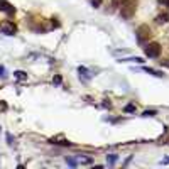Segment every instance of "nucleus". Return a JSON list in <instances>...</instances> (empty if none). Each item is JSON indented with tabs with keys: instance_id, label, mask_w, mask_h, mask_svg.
Here are the masks:
<instances>
[{
	"instance_id": "9",
	"label": "nucleus",
	"mask_w": 169,
	"mask_h": 169,
	"mask_svg": "<svg viewBox=\"0 0 169 169\" xmlns=\"http://www.w3.org/2000/svg\"><path fill=\"white\" fill-rule=\"evenodd\" d=\"M90 162H91L90 157H81V155L76 157V164H90Z\"/></svg>"
},
{
	"instance_id": "8",
	"label": "nucleus",
	"mask_w": 169,
	"mask_h": 169,
	"mask_svg": "<svg viewBox=\"0 0 169 169\" xmlns=\"http://www.w3.org/2000/svg\"><path fill=\"white\" fill-rule=\"evenodd\" d=\"M120 63H144L142 57H127V59H120Z\"/></svg>"
},
{
	"instance_id": "16",
	"label": "nucleus",
	"mask_w": 169,
	"mask_h": 169,
	"mask_svg": "<svg viewBox=\"0 0 169 169\" xmlns=\"http://www.w3.org/2000/svg\"><path fill=\"white\" fill-rule=\"evenodd\" d=\"M159 3H161L162 7H167L169 5V0H159Z\"/></svg>"
},
{
	"instance_id": "7",
	"label": "nucleus",
	"mask_w": 169,
	"mask_h": 169,
	"mask_svg": "<svg viewBox=\"0 0 169 169\" xmlns=\"http://www.w3.org/2000/svg\"><path fill=\"white\" fill-rule=\"evenodd\" d=\"M167 20H169V15H167V14H162V15H157V17H155V22H157V24H166Z\"/></svg>"
},
{
	"instance_id": "2",
	"label": "nucleus",
	"mask_w": 169,
	"mask_h": 169,
	"mask_svg": "<svg viewBox=\"0 0 169 169\" xmlns=\"http://www.w3.org/2000/svg\"><path fill=\"white\" fill-rule=\"evenodd\" d=\"M144 53H145V56L147 57H157L159 54H161V46H159L157 42H149L147 46L144 47Z\"/></svg>"
},
{
	"instance_id": "20",
	"label": "nucleus",
	"mask_w": 169,
	"mask_h": 169,
	"mask_svg": "<svg viewBox=\"0 0 169 169\" xmlns=\"http://www.w3.org/2000/svg\"><path fill=\"white\" fill-rule=\"evenodd\" d=\"M161 164H169V157H167V159H164V161H162Z\"/></svg>"
},
{
	"instance_id": "14",
	"label": "nucleus",
	"mask_w": 169,
	"mask_h": 169,
	"mask_svg": "<svg viewBox=\"0 0 169 169\" xmlns=\"http://www.w3.org/2000/svg\"><path fill=\"white\" fill-rule=\"evenodd\" d=\"M154 115H155L154 110H149V112H144V113H142V117H154Z\"/></svg>"
},
{
	"instance_id": "6",
	"label": "nucleus",
	"mask_w": 169,
	"mask_h": 169,
	"mask_svg": "<svg viewBox=\"0 0 169 169\" xmlns=\"http://www.w3.org/2000/svg\"><path fill=\"white\" fill-rule=\"evenodd\" d=\"M142 69H144L145 73L152 74V76H157V78H162V76H164V73H161V71H155V69H152V68H142Z\"/></svg>"
},
{
	"instance_id": "3",
	"label": "nucleus",
	"mask_w": 169,
	"mask_h": 169,
	"mask_svg": "<svg viewBox=\"0 0 169 169\" xmlns=\"http://www.w3.org/2000/svg\"><path fill=\"white\" fill-rule=\"evenodd\" d=\"M15 26H14V22H10V20H5V22L0 26V32L2 34H7V36H14L15 34Z\"/></svg>"
},
{
	"instance_id": "11",
	"label": "nucleus",
	"mask_w": 169,
	"mask_h": 169,
	"mask_svg": "<svg viewBox=\"0 0 169 169\" xmlns=\"http://www.w3.org/2000/svg\"><path fill=\"white\" fill-rule=\"evenodd\" d=\"M117 154H110V155H108V157H107V161H108V164H113V162L115 161H117Z\"/></svg>"
},
{
	"instance_id": "18",
	"label": "nucleus",
	"mask_w": 169,
	"mask_h": 169,
	"mask_svg": "<svg viewBox=\"0 0 169 169\" xmlns=\"http://www.w3.org/2000/svg\"><path fill=\"white\" fill-rule=\"evenodd\" d=\"M54 83L59 84V83H61V76H56V78H54Z\"/></svg>"
},
{
	"instance_id": "17",
	"label": "nucleus",
	"mask_w": 169,
	"mask_h": 169,
	"mask_svg": "<svg viewBox=\"0 0 169 169\" xmlns=\"http://www.w3.org/2000/svg\"><path fill=\"white\" fill-rule=\"evenodd\" d=\"M0 76L5 78V68H3V66H0Z\"/></svg>"
},
{
	"instance_id": "10",
	"label": "nucleus",
	"mask_w": 169,
	"mask_h": 169,
	"mask_svg": "<svg viewBox=\"0 0 169 169\" xmlns=\"http://www.w3.org/2000/svg\"><path fill=\"white\" fill-rule=\"evenodd\" d=\"M14 76H15L17 80H26V78H27V74L24 73V71H15V73H14Z\"/></svg>"
},
{
	"instance_id": "1",
	"label": "nucleus",
	"mask_w": 169,
	"mask_h": 169,
	"mask_svg": "<svg viewBox=\"0 0 169 169\" xmlns=\"http://www.w3.org/2000/svg\"><path fill=\"white\" fill-rule=\"evenodd\" d=\"M120 7H122L120 15L124 17V19H130L135 12V0H125V2H122Z\"/></svg>"
},
{
	"instance_id": "12",
	"label": "nucleus",
	"mask_w": 169,
	"mask_h": 169,
	"mask_svg": "<svg viewBox=\"0 0 169 169\" xmlns=\"http://www.w3.org/2000/svg\"><path fill=\"white\" fill-rule=\"evenodd\" d=\"M78 71H80V73H83V76L86 78V80H90V78H91V74H88V71L84 69V68H81V66H80V68H78Z\"/></svg>"
},
{
	"instance_id": "5",
	"label": "nucleus",
	"mask_w": 169,
	"mask_h": 169,
	"mask_svg": "<svg viewBox=\"0 0 169 169\" xmlns=\"http://www.w3.org/2000/svg\"><path fill=\"white\" fill-rule=\"evenodd\" d=\"M137 34H139V36H137V39H139V41H140V42H142V41L145 39V36H147V34H151V30H149V29H147V27H145V26H142V27H139Z\"/></svg>"
},
{
	"instance_id": "4",
	"label": "nucleus",
	"mask_w": 169,
	"mask_h": 169,
	"mask_svg": "<svg viewBox=\"0 0 169 169\" xmlns=\"http://www.w3.org/2000/svg\"><path fill=\"white\" fill-rule=\"evenodd\" d=\"M0 10H2V12H7V14H14V12H15V9H14L9 2H5V0H0Z\"/></svg>"
},
{
	"instance_id": "19",
	"label": "nucleus",
	"mask_w": 169,
	"mask_h": 169,
	"mask_svg": "<svg viewBox=\"0 0 169 169\" xmlns=\"http://www.w3.org/2000/svg\"><path fill=\"white\" fill-rule=\"evenodd\" d=\"M161 64H162V66H166V68H169V59L167 61H161Z\"/></svg>"
},
{
	"instance_id": "13",
	"label": "nucleus",
	"mask_w": 169,
	"mask_h": 169,
	"mask_svg": "<svg viewBox=\"0 0 169 169\" xmlns=\"http://www.w3.org/2000/svg\"><path fill=\"white\" fill-rule=\"evenodd\" d=\"M124 110L127 112V113H132V112H135V105H132V103H130V105H127V107H125Z\"/></svg>"
},
{
	"instance_id": "15",
	"label": "nucleus",
	"mask_w": 169,
	"mask_h": 169,
	"mask_svg": "<svg viewBox=\"0 0 169 169\" xmlns=\"http://www.w3.org/2000/svg\"><path fill=\"white\" fill-rule=\"evenodd\" d=\"M90 2H91V5H93V7H100L101 5V0H90Z\"/></svg>"
}]
</instances>
